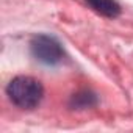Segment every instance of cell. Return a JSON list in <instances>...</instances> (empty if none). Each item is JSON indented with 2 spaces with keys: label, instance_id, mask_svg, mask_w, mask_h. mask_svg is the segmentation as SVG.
Segmentation results:
<instances>
[{
  "label": "cell",
  "instance_id": "cell-2",
  "mask_svg": "<svg viewBox=\"0 0 133 133\" xmlns=\"http://www.w3.org/2000/svg\"><path fill=\"white\" fill-rule=\"evenodd\" d=\"M30 50H31V55L39 63H44L49 66L59 63L63 59V55H64L61 44L49 35L33 36V39L30 42Z\"/></svg>",
  "mask_w": 133,
  "mask_h": 133
},
{
  "label": "cell",
  "instance_id": "cell-1",
  "mask_svg": "<svg viewBox=\"0 0 133 133\" xmlns=\"http://www.w3.org/2000/svg\"><path fill=\"white\" fill-rule=\"evenodd\" d=\"M6 94L16 107L22 110H33L41 103L44 88L39 80L28 75H19L8 83Z\"/></svg>",
  "mask_w": 133,
  "mask_h": 133
},
{
  "label": "cell",
  "instance_id": "cell-3",
  "mask_svg": "<svg viewBox=\"0 0 133 133\" xmlns=\"http://www.w3.org/2000/svg\"><path fill=\"white\" fill-rule=\"evenodd\" d=\"M86 3L105 17H117L121 14V6L116 0H86Z\"/></svg>",
  "mask_w": 133,
  "mask_h": 133
},
{
  "label": "cell",
  "instance_id": "cell-4",
  "mask_svg": "<svg viewBox=\"0 0 133 133\" xmlns=\"http://www.w3.org/2000/svg\"><path fill=\"white\" fill-rule=\"evenodd\" d=\"M97 99L92 92L89 91H82V92H77L72 96V100H71V107L74 110H85V108H89L92 105H96Z\"/></svg>",
  "mask_w": 133,
  "mask_h": 133
}]
</instances>
